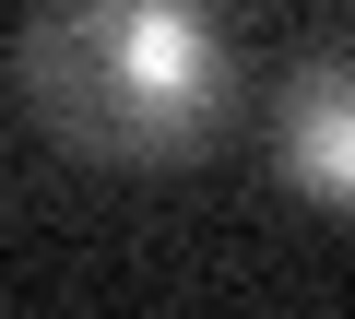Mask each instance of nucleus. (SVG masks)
<instances>
[{"instance_id": "nucleus-1", "label": "nucleus", "mask_w": 355, "mask_h": 319, "mask_svg": "<svg viewBox=\"0 0 355 319\" xmlns=\"http://www.w3.org/2000/svg\"><path fill=\"white\" fill-rule=\"evenodd\" d=\"M12 71L48 142L107 154V166L202 154L225 118V36L202 0H36Z\"/></svg>"}, {"instance_id": "nucleus-2", "label": "nucleus", "mask_w": 355, "mask_h": 319, "mask_svg": "<svg viewBox=\"0 0 355 319\" xmlns=\"http://www.w3.org/2000/svg\"><path fill=\"white\" fill-rule=\"evenodd\" d=\"M284 178L308 201L355 213V48L320 60V71H296V95H284Z\"/></svg>"}]
</instances>
